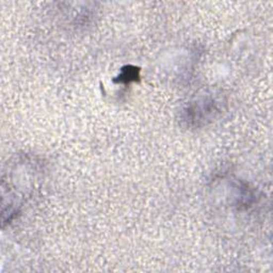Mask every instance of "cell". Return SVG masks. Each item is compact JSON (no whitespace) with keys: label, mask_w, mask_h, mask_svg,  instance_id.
<instances>
[{"label":"cell","mask_w":273,"mask_h":273,"mask_svg":"<svg viewBox=\"0 0 273 273\" xmlns=\"http://www.w3.org/2000/svg\"><path fill=\"white\" fill-rule=\"evenodd\" d=\"M139 72L140 68L136 66H125L123 67L121 74L117 76V79L114 80V82H121V83H129L131 81H136L139 79Z\"/></svg>","instance_id":"cell-1"}]
</instances>
